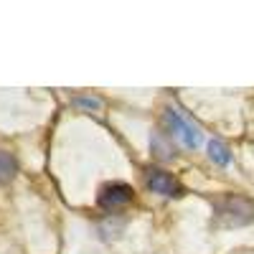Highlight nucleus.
Here are the masks:
<instances>
[{
  "mask_svg": "<svg viewBox=\"0 0 254 254\" xmlns=\"http://www.w3.org/2000/svg\"><path fill=\"white\" fill-rule=\"evenodd\" d=\"M214 221H216V226H224V229L249 226L254 221V201L237 196V193L219 198L214 203Z\"/></svg>",
  "mask_w": 254,
  "mask_h": 254,
  "instance_id": "1",
  "label": "nucleus"
},
{
  "mask_svg": "<svg viewBox=\"0 0 254 254\" xmlns=\"http://www.w3.org/2000/svg\"><path fill=\"white\" fill-rule=\"evenodd\" d=\"M163 122H165V127L171 130V135L173 137H178L186 147H198L201 145V130L196 125H190L188 120H183L176 110H165V115H163Z\"/></svg>",
  "mask_w": 254,
  "mask_h": 254,
  "instance_id": "2",
  "label": "nucleus"
},
{
  "mask_svg": "<svg viewBox=\"0 0 254 254\" xmlns=\"http://www.w3.org/2000/svg\"><path fill=\"white\" fill-rule=\"evenodd\" d=\"M132 201V188L127 183H107L99 188V196H97V203L107 211H115V208H122Z\"/></svg>",
  "mask_w": 254,
  "mask_h": 254,
  "instance_id": "3",
  "label": "nucleus"
},
{
  "mask_svg": "<svg viewBox=\"0 0 254 254\" xmlns=\"http://www.w3.org/2000/svg\"><path fill=\"white\" fill-rule=\"evenodd\" d=\"M145 183L147 188L153 190V193H160V196H181V183L165 171H158V168H150V171L145 173Z\"/></svg>",
  "mask_w": 254,
  "mask_h": 254,
  "instance_id": "4",
  "label": "nucleus"
},
{
  "mask_svg": "<svg viewBox=\"0 0 254 254\" xmlns=\"http://www.w3.org/2000/svg\"><path fill=\"white\" fill-rule=\"evenodd\" d=\"M15 171H18V163H15V158H13L10 153H5V150H0V183H8V181H13Z\"/></svg>",
  "mask_w": 254,
  "mask_h": 254,
  "instance_id": "5",
  "label": "nucleus"
},
{
  "mask_svg": "<svg viewBox=\"0 0 254 254\" xmlns=\"http://www.w3.org/2000/svg\"><path fill=\"white\" fill-rule=\"evenodd\" d=\"M208 155H211V160L219 163V165H229V160H231L229 147H226L221 140H211V142H208Z\"/></svg>",
  "mask_w": 254,
  "mask_h": 254,
  "instance_id": "6",
  "label": "nucleus"
},
{
  "mask_svg": "<svg viewBox=\"0 0 254 254\" xmlns=\"http://www.w3.org/2000/svg\"><path fill=\"white\" fill-rule=\"evenodd\" d=\"M153 153H155V158H160V160H171L176 153H173V147L168 145L160 135H155L153 137Z\"/></svg>",
  "mask_w": 254,
  "mask_h": 254,
  "instance_id": "7",
  "label": "nucleus"
},
{
  "mask_svg": "<svg viewBox=\"0 0 254 254\" xmlns=\"http://www.w3.org/2000/svg\"><path fill=\"white\" fill-rule=\"evenodd\" d=\"M79 107H89V110H97L99 107V99H76Z\"/></svg>",
  "mask_w": 254,
  "mask_h": 254,
  "instance_id": "8",
  "label": "nucleus"
}]
</instances>
